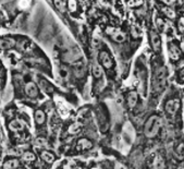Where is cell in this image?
<instances>
[{
  "label": "cell",
  "instance_id": "2",
  "mask_svg": "<svg viewBox=\"0 0 184 169\" xmlns=\"http://www.w3.org/2000/svg\"><path fill=\"white\" fill-rule=\"evenodd\" d=\"M166 77H167V70L164 67H159L155 70L154 73V89L157 92L162 91L166 85Z\"/></svg>",
  "mask_w": 184,
  "mask_h": 169
},
{
  "label": "cell",
  "instance_id": "23",
  "mask_svg": "<svg viewBox=\"0 0 184 169\" xmlns=\"http://www.w3.org/2000/svg\"><path fill=\"white\" fill-rule=\"evenodd\" d=\"M40 85H42L40 86L42 89H44V92H46V93H51L54 91V89H52L46 81H40Z\"/></svg>",
  "mask_w": 184,
  "mask_h": 169
},
{
  "label": "cell",
  "instance_id": "6",
  "mask_svg": "<svg viewBox=\"0 0 184 169\" xmlns=\"http://www.w3.org/2000/svg\"><path fill=\"white\" fill-rule=\"evenodd\" d=\"M150 42H151V46L156 52H159L161 50V39L159 37L158 34H156L155 32L150 33Z\"/></svg>",
  "mask_w": 184,
  "mask_h": 169
},
{
  "label": "cell",
  "instance_id": "17",
  "mask_svg": "<svg viewBox=\"0 0 184 169\" xmlns=\"http://www.w3.org/2000/svg\"><path fill=\"white\" fill-rule=\"evenodd\" d=\"M112 39L114 40V42H117V43H122V42H124L125 40V34H123L122 32L117 30V31L112 34Z\"/></svg>",
  "mask_w": 184,
  "mask_h": 169
},
{
  "label": "cell",
  "instance_id": "19",
  "mask_svg": "<svg viewBox=\"0 0 184 169\" xmlns=\"http://www.w3.org/2000/svg\"><path fill=\"white\" fill-rule=\"evenodd\" d=\"M154 167H156V168H164V161L160 155L156 156L155 161H154Z\"/></svg>",
  "mask_w": 184,
  "mask_h": 169
},
{
  "label": "cell",
  "instance_id": "29",
  "mask_svg": "<svg viewBox=\"0 0 184 169\" xmlns=\"http://www.w3.org/2000/svg\"><path fill=\"white\" fill-rule=\"evenodd\" d=\"M178 27H179V31L181 32V33H184V17H181L179 20Z\"/></svg>",
  "mask_w": 184,
  "mask_h": 169
},
{
  "label": "cell",
  "instance_id": "16",
  "mask_svg": "<svg viewBox=\"0 0 184 169\" xmlns=\"http://www.w3.org/2000/svg\"><path fill=\"white\" fill-rule=\"evenodd\" d=\"M46 120V115L42 110H36L35 112V121L37 124H42Z\"/></svg>",
  "mask_w": 184,
  "mask_h": 169
},
{
  "label": "cell",
  "instance_id": "3",
  "mask_svg": "<svg viewBox=\"0 0 184 169\" xmlns=\"http://www.w3.org/2000/svg\"><path fill=\"white\" fill-rule=\"evenodd\" d=\"M99 61H100V63H101L105 68H107V69H111L113 66L112 59H111V57L109 56V54H108L107 52H105V50H102V52H99Z\"/></svg>",
  "mask_w": 184,
  "mask_h": 169
},
{
  "label": "cell",
  "instance_id": "9",
  "mask_svg": "<svg viewBox=\"0 0 184 169\" xmlns=\"http://www.w3.org/2000/svg\"><path fill=\"white\" fill-rule=\"evenodd\" d=\"M15 45V42L12 38H1L0 39V48L1 49H10Z\"/></svg>",
  "mask_w": 184,
  "mask_h": 169
},
{
  "label": "cell",
  "instance_id": "11",
  "mask_svg": "<svg viewBox=\"0 0 184 169\" xmlns=\"http://www.w3.org/2000/svg\"><path fill=\"white\" fill-rule=\"evenodd\" d=\"M77 147L79 149H91L93 147V143L87 139H80L77 142Z\"/></svg>",
  "mask_w": 184,
  "mask_h": 169
},
{
  "label": "cell",
  "instance_id": "5",
  "mask_svg": "<svg viewBox=\"0 0 184 169\" xmlns=\"http://www.w3.org/2000/svg\"><path fill=\"white\" fill-rule=\"evenodd\" d=\"M168 52H169V56H170V58H171V60L176 61L181 58V50H180V48H179L174 43L170 44Z\"/></svg>",
  "mask_w": 184,
  "mask_h": 169
},
{
  "label": "cell",
  "instance_id": "28",
  "mask_svg": "<svg viewBox=\"0 0 184 169\" xmlns=\"http://www.w3.org/2000/svg\"><path fill=\"white\" fill-rule=\"evenodd\" d=\"M131 33H132V35H133V37H139V35H141V30L139 29V26H135L134 25L133 27H132V30H131Z\"/></svg>",
  "mask_w": 184,
  "mask_h": 169
},
{
  "label": "cell",
  "instance_id": "31",
  "mask_svg": "<svg viewBox=\"0 0 184 169\" xmlns=\"http://www.w3.org/2000/svg\"><path fill=\"white\" fill-rule=\"evenodd\" d=\"M179 77H180V81H181V82H184V68L181 70V72H180Z\"/></svg>",
  "mask_w": 184,
  "mask_h": 169
},
{
  "label": "cell",
  "instance_id": "24",
  "mask_svg": "<svg viewBox=\"0 0 184 169\" xmlns=\"http://www.w3.org/2000/svg\"><path fill=\"white\" fill-rule=\"evenodd\" d=\"M77 8L76 0H68V9L71 12H75Z\"/></svg>",
  "mask_w": 184,
  "mask_h": 169
},
{
  "label": "cell",
  "instance_id": "4",
  "mask_svg": "<svg viewBox=\"0 0 184 169\" xmlns=\"http://www.w3.org/2000/svg\"><path fill=\"white\" fill-rule=\"evenodd\" d=\"M180 108V100L179 99H171L166 104V111L170 115H174Z\"/></svg>",
  "mask_w": 184,
  "mask_h": 169
},
{
  "label": "cell",
  "instance_id": "12",
  "mask_svg": "<svg viewBox=\"0 0 184 169\" xmlns=\"http://www.w3.org/2000/svg\"><path fill=\"white\" fill-rule=\"evenodd\" d=\"M82 127H83V124L81 122H74L68 128V132L70 134H73V135L77 134V133L82 130Z\"/></svg>",
  "mask_w": 184,
  "mask_h": 169
},
{
  "label": "cell",
  "instance_id": "10",
  "mask_svg": "<svg viewBox=\"0 0 184 169\" xmlns=\"http://www.w3.org/2000/svg\"><path fill=\"white\" fill-rule=\"evenodd\" d=\"M137 99H139V96L136 94V92H130L127 95V105L130 108H133L136 106L137 104Z\"/></svg>",
  "mask_w": 184,
  "mask_h": 169
},
{
  "label": "cell",
  "instance_id": "21",
  "mask_svg": "<svg viewBox=\"0 0 184 169\" xmlns=\"http://www.w3.org/2000/svg\"><path fill=\"white\" fill-rule=\"evenodd\" d=\"M162 12H164V14H166V17H168L169 19H174L176 17V13H174V11H173L172 9L170 8H162Z\"/></svg>",
  "mask_w": 184,
  "mask_h": 169
},
{
  "label": "cell",
  "instance_id": "13",
  "mask_svg": "<svg viewBox=\"0 0 184 169\" xmlns=\"http://www.w3.org/2000/svg\"><path fill=\"white\" fill-rule=\"evenodd\" d=\"M92 73H93V77H96V79L101 77V75H102L101 66H100V64H98V63H94L93 67H92Z\"/></svg>",
  "mask_w": 184,
  "mask_h": 169
},
{
  "label": "cell",
  "instance_id": "30",
  "mask_svg": "<svg viewBox=\"0 0 184 169\" xmlns=\"http://www.w3.org/2000/svg\"><path fill=\"white\" fill-rule=\"evenodd\" d=\"M36 144L37 145H46V144H47V141H46L44 138H38L36 140Z\"/></svg>",
  "mask_w": 184,
  "mask_h": 169
},
{
  "label": "cell",
  "instance_id": "27",
  "mask_svg": "<svg viewBox=\"0 0 184 169\" xmlns=\"http://www.w3.org/2000/svg\"><path fill=\"white\" fill-rule=\"evenodd\" d=\"M156 25H157V29H158L160 32L164 31V20L157 19V20H156Z\"/></svg>",
  "mask_w": 184,
  "mask_h": 169
},
{
  "label": "cell",
  "instance_id": "25",
  "mask_svg": "<svg viewBox=\"0 0 184 169\" xmlns=\"http://www.w3.org/2000/svg\"><path fill=\"white\" fill-rule=\"evenodd\" d=\"M55 6H56V8L59 10V11L63 12L64 11V1L63 0H55Z\"/></svg>",
  "mask_w": 184,
  "mask_h": 169
},
{
  "label": "cell",
  "instance_id": "8",
  "mask_svg": "<svg viewBox=\"0 0 184 169\" xmlns=\"http://www.w3.org/2000/svg\"><path fill=\"white\" fill-rule=\"evenodd\" d=\"M24 128H25V123L19 119H15L9 123V129L12 131H22Z\"/></svg>",
  "mask_w": 184,
  "mask_h": 169
},
{
  "label": "cell",
  "instance_id": "14",
  "mask_svg": "<svg viewBox=\"0 0 184 169\" xmlns=\"http://www.w3.org/2000/svg\"><path fill=\"white\" fill-rule=\"evenodd\" d=\"M40 157H42V161H45L46 163H48V164H51V163H54V161H55V155L52 154V153H50V152H47V151L42 152Z\"/></svg>",
  "mask_w": 184,
  "mask_h": 169
},
{
  "label": "cell",
  "instance_id": "1",
  "mask_svg": "<svg viewBox=\"0 0 184 169\" xmlns=\"http://www.w3.org/2000/svg\"><path fill=\"white\" fill-rule=\"evenodd\" d=\"M161 124H162V120L159 116H151V117H149L144 126L145 135L149 139L155 138L156 135H157V133L159 132V130H160Z\"/></svg>",
  "mask_w": 184,
  "mask_h": 169
},
{
  "label": "cell",
  "instance_id": "7",
  "mask_svg": "<svg viewBox=\"0 0 184 169\" xmlns=\"http://www.w3.org/2000/svg\"><path fill=\"white\" fill-rule=\"evenodd\" d=\"M25 93L28 97H36L38 94V89L34 82H28L25 85Z\"/></svg>",
  "mask_w": 184,
  "mask_h": 169
},
{
  "label": "cell",
  "instance_id": "20",
  "mask_svg": "<svg viewBox=\"0 0 184 169\" xmlns=\"http://www.w3.org/2000/svg\"><path fill=\"white\" fill-rule=\"evenodd\" d=\"M176 155L178 158H184V143H180L176 149Z\"/></svg>",
  "mask_w": 184,
  "mask_h": 169
},
{
  "label": "cell",
  "instance_id": "32",
  "mask_svg": "<svg viewBox=\"0 0 184 169\" xmlns=\"http://www.w3.org/2000/svg\"><path fill=\"white\" fill-rule=\"evenodd\" d=\"M164 1H166L167 3H171V2L173 1V0H164Z\"/></svg>",
  "mask_w": 184,
  "mask_h": 169
},
{
  "label": "cell",
  "instance_id": "26",
  "mask_svg": "<svg viewBox=\"0 0 184 169\" xmlns=\"http://www.w3.org/2000/svg\"><path fill=\"white\" fill-rule=\"evenodd\" d=\"M58 108H59V111H60V114H61V116H63V117H67V116H68V114H69L68 109L63 106L62 103L58 104Z\"/></svg>",
  "mask_w": 184,
  "mask_h": 169
},
{
  "label": "cell",
  "instance_id": "22",
  "mask_svg": "<svg viewBox=\"0 0 184 169\" xmlns=\"http://www.w3.org/2000/svg\"><path fill=\"white\" fill-rule=\"evenodd\" d=\"M144 3L143 0H129L127 1V7L130 8H135V7H139Z\"/></svg>",
  "mask_w": 184,
  "mask_h": 169
},
{
  "label": "cell",
  "instance_id": "18",
  "mask_svg": "<svg viewBox=\"0 0 184 169\" xmlns=\"http://www.w3.org/2000/svg\"><path fill=\"white\" fill-rule=\"evenodd\" d=\"M22 159H23V161H26V163H32V161H34L35 159H36V156L34 155V153L25 152V153H23Z\"/></svg>",
  "mask_w": 184,
  "mask_h": 169
},
{
  "label": "cell",
  "instance_id": "15",
  "mask_svg": "<svg viewBox=\"0 0 184 169\" xmlns=\"http://www.w3.org/2000/svg\"><path fill=\"white\" fill-rule=\"evenodd\" d=\"M20 166V161L17 159H9L3 164V168L6 169H15Z\"/></svg>",
  "mask_w": 184,
  "mask_h": 169
}]
</instances>
